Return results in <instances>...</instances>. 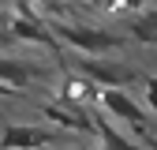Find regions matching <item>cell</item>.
Segmentation results:
<instances>
[{
    "instance_id": "cell-3",
    "label": "cell",
    "mask_w": 157,
    "mask_h": 150,
    "mask_svg": "<svg viewBox=\"0 0 157 150\" xmlns=\"http://www.w3.org/2000/svg\"><path fill=\"white\" fill-rule=\"evenodd\" d=\"M75 68L86 75V79L94 83H101V86H131L139 75H135L127 64H116V60H105V56H86V53H78L75 56Z\"/></svg>"
},
{
    "instance_id": "cell-4",
    "label": "cell",
    "mask_w": 157,
    "mask_h": 150,
    "mask_svg": "<svg viewBox=\"0 0 157 150\" xmlns=\"http://www.w3.org/2000/svg\"><path fill=\"white\" fill-rule=\"evenodd\" d=\"M52 146V131L34 124H8L0 131V150H45Z\"/></svg>"
},
{
    "instance_id": "cell-13",
    "label": "cell",
    "mask_w": 157,
    "mask_h": 150,
    "mask_svg": "<svg viewBox=\"0 0 157 150\" xmlns=\"http://www.w3.org/2000/svg\"><path fill=\"white\" fill-rule=\"evenodd\" d=\"M41 4H49V8H52V4H67V0H41Z\"/></svg>"
},
{
    "instance_id": "cell-9",
    "label": "cell",
    "mask_w": 157,
    "mask_h": 150,
    "mask_svg": "<svg viewBox=\"0 0 157 150\" xmlns=\"http://www.w3.org/2000/svg\"><path fill=\"white\" fill-rule=\"evenodd\" d=\"M142 105H146V112L150 116H157V75L146 83V94H142Z\"/></svg>"
},
{
    "instance_id": "cell-5",
    "label": "cell",
    "mask_w": 157,
    "mask_h": 150,
    "mask_svg": "<svg viewBox=\"0 0 157 150\" xmlns=\"http://www.w3.org/2000/svg\"><path fill=\"white\" fill-rule=\"evenodd\" d=\"M8 34L15 38V41H30V45L56 49V38H52V30H49V26H41V23H37V19H30V15H19V19H11Z\"/></svg>"
},
{
    "instance_id": "cell-16",
    "label": "cell",
    "mask_w": 157,
    "mask_h": 150,
    "mask_svg": "<svg viewBox=\"0 0 157 150\" xmlns=\"http://www.w3.org/2000/svg\"><path fill=\"white\" fill-rule=\"evenodd\" d=\"M45 150H49V146H45Z\"/></svg>"
},
{
    "instance_id": "cell-12",
    "label": "cell",
    "mask_w": 157,
    "mask_h": 150,
    "mask_svg": "<svg viewBox=\"0 0 157 150\" xmlns=\"http://www.w3.org/2000/svg\"><path fill=\"white\" fill-rule=\"evenodd\" d=\"M11 90H15V86H8V83H0V98H8Z\"/></svg>"
},
{
    "instance_id": "cell-8",
    "label": "cell",
    "mask_w": 157,
    "mask_h": 150,
    "mask_svg": "<svg viewBox=\"0 0 157 150\" xmlns=\"http://www.w3.org/2000/svg\"><path fill=\"white\" fill-rule=\"evenodd\" d=\"M127 34H135V38H139L142 45H157V30H153V26L146 23V15L131 19V23H127Z\"/></svg>"
},
{
    "instance_id": "cell-2",
    "label": "cell",
    "mask_w": 157,
    "mask_h": 150,
    "mask_svg": "<svg viewBox=\"0 0 157 150\" xmlns=\"http://www.w3.org/2000/svg\"><path fill=\"white\" fill-rule=\"evenodd\" d=\"M97 101H101L105 112H112L116 120H124L131 131L139 128L142 139H150V112H146L142 101H135L124 86H101V90H97Z\"/></svg>"
},
{
    "instance_id": "cell-14",
    "label": "cell",
    "mask_w": 157,
    "mask_h": 150,
    "mask_svg": "<svg viewBox=\"0 0 157 150\" xmlns=\"http://www.w3.org/2000/svg\"><path fill=\"white\" fill-rule=\"evenodd\" d=\"M0 41H11V34H8V30H0Z\"/></svg>"
},
{
    "instance_id": "cell-1",
    "label": "cell",
    "mask_w": 157,
    "mask_h": 150,
    "mask_svg": "<svg viewBox=\"0 0 157 150\" xmlns=\"http://www.w3.org/2000/svg\"><path fill=\"white\" fill-rule=\"evenodd\" d=\"M52 38H60L64 45H71L75 53H86V56H105L112 49H124V38L112 34V30H101V26H86V23H49Z\"/></svg>"
},
{
    "instance_id": "cell-15",
    "label": "cell",
    "mask_w": 157,
    "mask_h": 150,
    "mask_svg": "<svg viewBox=\"0 0 157 150\" xmlns=\"http://www.w3.org/2000/svg\"><path fill=\"white\" fill-rule=\"evenodd\" d=\"M82 4H101V0H82Z\"/></svg>"
},
{
    "instance_id": "cell-11",
    "label": "cell",
    "mask_w": 157,
    "mask_h": 150,
    "mask_svg": "<svg viewBox=\"0 0 157 150\" xmlns=\"http://www.w3.org/2000/svg\"><path fill=\"white\" fill-rule=\"evenodd\" d=\"M142 15H146V23H150V26H153V30H157V8H146V11H142Z\"/></svg>"
},
{
    "instance_id": "cell-6",
    "label": "cell",
    "mask_w": 157,
    "mask_h": 150,
    "mask_svg": "<svg viewBox=\"0 0 157 150\" xmlns=\"http://www.w3.org/2000/svg\"><path fill=\"white\" fill-rule=\"evenodd\" d=\"M90 98H97L94 79H86L82 71H78V79L75 75H64V83H60V101L64 105H86Z\"/></svg>"
},
{
    "instance_id": "cell-10",
    "label": "cell",
    "mask_w": 157,
    "mask_h": 150,
    "mask_svg": "<svg viewBox=\"0 0 157 150\" xmlns=\"http://www.w3.org/2000/svg\"><path fill=\"white\" fill-rule=\"evenodd\" d=\"M150 4H153V0H124V8H131V11H135V8H139V11H146Z\"/></svg>"
},
{
    "instance_id": "cell-7",
    "label": "cell",
    "mask_w": 157,
    "mask_h": 150,
    "mask_svg": "<svg viewBox=\"0 0 157 150\" xmlns=\"http://www.w3.org/2000/svg\"><path fill=\"white\" fill-rule=\"evenodd\" d=\"M30 79H34V64H26V60H11V56H0V83L23 90V86H30Z\"/></svg>"
}]
</instances>
